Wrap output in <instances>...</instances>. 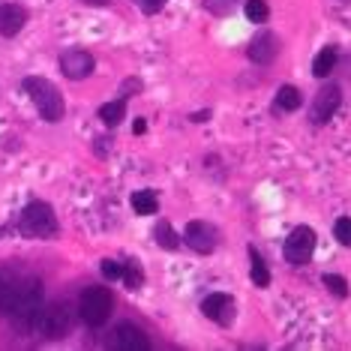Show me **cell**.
<instances>
[{"instance_id": "1", "label": "cell", "mask_w": 351, "mask_h": 351, "mask_svg": "<svg viewBox=\"0 0 351 351\" xmlns=\"http://www.w3.org/2000/svg\"><path fill=\"white\" fill-rule=\"evenodd\" d=\"M21 87L27 90V97H30V102H34V108L39 111V114H43V121H49V123L63 121L66 102H63L60 90L49 82V78L30 75V78H25V82H21Z\"/></svg>"}, {"instance_id": "2", "label": "cell", "mask_w": 351, "mask_h": 351, "mask_svg": "<svg viewBox=\"0 0 351 351\" xmlns=\"http://www.w3.org/2000/svg\"><path fill=\"white\" fill-rule=\"evenodd\" d=\"M43 282H39L36 276H25V282H21V291L19 298H15L12 309H10V318L15 327H21V330H34V322L39 315V309H43Z\"/></svg>"}, {"instance_id": "3", "label": "cell", "mask_w": 351, "mask_h": 351, "mask_svg": "<svg viewBox=\"0 0 351 351\" xmlns=\"http://www.w3.org/2000/svg\"><path fill=\"white\" fill-rule=\"evenodd\" d=\"M19 234L21 237H51L58 234V217L49 202H30L19 213Z\"/></svg>"}, {"instance_id": "4", "label": "cell", "mask_w": 351, "mask_h": 351, "mask_svg": "<svg viewBox=\"0 0 351 351\" xmlns=\"http://www.w3.org/2000/svg\"><path fill=\"white\" fill-rule=\"evenodd\" d=\"M34 330L43 339H63L73 330V306L63 300H54L49 306H43L34 322Z\"/></svg>"}, {"instance_id": "5", "label": "cell", "mask_w": 351, "mask_h": 351, "mask_svg": "<svg viewBox=\"0 0 351 351\" xmlns=\"http://www.w3.org/2000/svg\"><path fill=\"white\" fill-rule=\"evenodd\" d=\"M111 309H114V298H111L108 289H99V285L84 289L82 298H78V313H82L84 324H90V327L106 324L111 318Z\"/></svg>"}, {"instance_id": "6", "label": "cell", "mask_w": 351, "mask_h": 351, "mask_svg": "<svg viewBox=\"0 0 351 351\" xmlns=\"http://www.w3.org/2000/svg\"><path fill=\"white\" fill-rule=\"evenodd\" d=\"M313 252H315V231L309 226H298L289 237H285L282 255H285L289 265H294V267L306 265V261L313 258Z\"/></svg>"}, {"instance_id": "7", "label": "cell", "mask_w": 351, "mask_h": 351, "mask_svg": "<svg viewBox=\"0 0 351 351\" xmlns=\"http://www.w3.org/2000/svg\"><path fill=\"white\" fill-rule=\"evenodd\" d=\"M180 241H186V246L198 255H210L213 250L219 246V231L210 226V222H186V228H183V237Z\"/></svg>"}, {"instance_id": "8", "label": "cell", "mask_w": 351, "mask_h": 351, "mask_svg": "<svg viewBox=\"0 0 351 351\" xmlns=\"http://www.w3.org/2000/svg\"><path fill=\"white\" fill-rule=\"evenodd\" d=\"M339 102H342L339 84H324L322 90L315 93L313 106H309V121H313V126H324L327 121H330V117L337 114Z\"/></svg>"}, {"instance_id": "9", "label": "cell", "mask_w": 351, "mask_h": 351, "mask_svg": "<svg viewBox=\"0 0 351 351\" xmlns=\"http://www.w3.org/2000/svg\"><path fill=\"white\" fill-rule=\"evenodd\" d=\"M111 348H117V351H147L150 337L141 330L138 324L121 322L114 330H111Z\"/></svg>"}, {"instance_id": "10", "label": "cell", "mask_w": 351, "mask_h": 351, "mask_svg": "<svg viewBox=\"0 0 351 351\" xmlns=\"http://www.w3.org/2000/svg\"><path fill=\"white\" fill-rule=\"evenodd\" d=\"M202 313L210 318V322L228 327L231 322H234V315H237V303H234V298H231V294L213 291V294H207V298L202 300Z\"/></svg>"}, {"instance_id": "11", "label": "cell", "mask_w": 351, "mask_h": 351, "mask_svg": "<svg viewBox=\"0 0 351 351\" xmlns=\"http://www.w3.org/2000/svg\"><path fill=\"white\" fill-rule=\"evenodd\" d=\"M97 69V60H93L90 51L73 49V51H63L60 54V73L69 78V82H82Z\"/></svg>"}, {"instance_id": "12", "label": "cell", "mask_w": 351, "mask_h": 351, "mask_svg": "<svg viewBox=\"0 0 351 351\" xmlns=\"http://www.w3.org/2000/svg\"><path fill=\"white\" fill-rule=\"evenodd\" d=\"M279 39H276V34H258L250 43V49H246V54H250V60L252 63H258V66H267V63H274L276 60V54H279Z\"/></svg>"}, {"instance_id": "13", "label": "cell", "mask_w": 351, "mask_h": 351, "mask_svg": "<svg viewBox=\"0 0 351 351\" xmlns=\"http://www.w3.org/2000/svg\"><path fill=\"white\" fill-rule=\"evenodd\" d=\"M27 25V10L19 3H0V36L12 39Z\"/></svg>"}, {"instance_id": "14", "label": "cell", "mask_w": 351, "mask_h": 351, "mask_svg": "<svg viewBox=\"0 0 351 351\" xmlns=\"http://www.w3.org/2000/svg\"><path fill=\"white\" fill-rule=\"evenodd\" d=\"M21 282H25V276L12 274V270H0V315H10L12 303L21 291Z\"/></svg>"}, {"instance_id": "15", "label": "cell", "mask_w": 351, "mask_h": 351, "mask_svg": "<svg viewBox=\"0 0 351 351\" xmlns=\"http://www.w3.org/2000/svg\"><path fill=\"white\" fill-rule=\"evenodd\" d=\"M303 106V97H300V90L294 84H282L276 90V99H274V108L276 111H285V114H291V111H298Z\"/></svg>"}, {"instance_id": "16", "label": "cell", "mask_w": 351, "mask_h": 351, "mask_svg": "<svg viewBox=\"0 0 351 351\" xmlns=\"http://www.w3.org/2000/svg\"><path fill=\"white\" fill-rule=\"evenodd\" d=\"M123 117H126V99L123 97H117V99L106 102V106H99V121L106 126H111V130H117V126L123 123Z\"/></svg>"}, {"instance_id": "17", "label": "cell", "mask_w": 351, "mask_h": 351, "mask_svg": "<svg viewBox=\"0 0 351 351\" xmlns=\"http://www.w3.org/2000/svg\"><path fill=\"white\" fill-rule=\"evenodd\" d=\"M130 204H132V210L138 213V217H154V213L159 210V198H156L154 189H141V193H132Z\"/></svg>"}, {"instance_id": "18", "label": "cell", "mask_w": 351, "mask_h": 351, "mask_svg": "<svg viewBox=\"0 0 351 351\" xmlns=\"http://www.w3.org/2000/svg\"><path fill=\"white\" fill-rule=\"evenodd\" d=\"M154 241H156V246H162V250H169V252L180 250V237H178V231L171 228L169 219H159L154 226Z\"/></svg>"}, {"instance_id": "19", "label": "cell", "mask_w": 351, "mask_h": 351, "mask_svg": "<svg viewBox=\"0 0 351 351\" xmlns=\"http://www.w3.org/2000/svg\"><path fill=\"white\" fill-rule=\"evenodd\" d=\"M250 279L258 285V289H267V285H270V270H267L265 258L258 255L255 246H250Z\"/></svg>"}, {"instance_id": "20", "label": "cell", "mask_w": 351, "mask_h": 351, "mask_svg": "<svg viewBox=\"0 0 351 351\" xmlns=\"http://www.w3.org/2000/svg\"><path fill=\"white\" fill-rule=\"evenodd\" d=\"M333 66H337V49L333 45H327V49H322L315 54V60H313V75L315 78H327L333 73Z\"/></svg>"}, {"instance_id": "21", "label": "cell", "mask_w": 351, "mask_h": 351, "mask_svg": "<svg viewBox=\"0 0 351 351\" xmlns=\"http://www.w3.org/2000/svg\"><path fill=\"white\" fill-rule=\"evenodd\" d=\"M243 12H246V19H250L252 25H265L267 15H270V6H267V0H246Z\"/></svg>"}, {"instance_id": "22", "label": "cell", "mask_w": 351, "mask_h": 351, "mask_svg": "<svg viewBox=\"0 0 351 351\" xmlns=\"http://www.w3.org/2000/svg\"><path fill=\"white\" fill-rule=\"evenodd\" d=\"M123 282H126V289H138L141 282H145V270H141V265L138 261H130V265H123Z\"/></svg>"}, {"instance_id": "23", "label": "cell", "mask_w": 351, "mask_h": 351, "mask_svg": "<svg viewBox=\"0 0 351 351\" xmlns=\"http://www.w3.org/2000/svg\"><path fill=\"white\" fill-rule=\"evenodd\" d=\"M322 282H324V289L330 291V294H337V298H348V282H346V276H339V274H324Z\"/></svg>"}, {"instance_id": "24", "label": "cell", "mask_w": 351, "mask_h": 351, "mask_svg": "<svg viewBox=\"0 0 351 351\" xmlns=\"http://www.w3.org/2000/svg\"><path fill=\"white\" fill-rule=\"evenodd\" d=\"M333 234H337V241L342 246H351V219L348 217H339L333 222Z\"/></svg>"}, {"instance_id": "25", "label": "cell", "mask_w": 351, "mask_h": 351, "mask_svg": "<svg viewBox=\"0 0 351 351\" xmlns=\"http://www.w3.org/2000/svg\"><path fill=\"white\" fill-rule=\"evenodd\" d=\"M234 3L237 0H204V10L213 15H231L234 12Z\"/></svg>"}, {"instance_id": "26", "label": "cell", "mask_w": 351, "mask_h": 351, "mask_svg": "<svg viewBox=\"0 0 351 351\" xmlns=\"http://www.w3.org/2000/svg\"><path fill=\"white\" fill-rule=\"evenodd\" d=\"M99 270H102V276H106V279H121L123 276V265H121V261H114V258H106Z\"/></svg>"}, {"instance_id": "27", "label": "cell", "mask_w": 351, "mask_h": 351, "mask_svg": "<svg viewBox=\"0 0 351 351\" xmlns=\"http://www.w3.org/2000/svg\"><path fill=\"white\" fill-rule=\"evenodd\" d=\"M132 3L145 15H156V12H162V6L169 3V0H132Z\"/></svg>"}, {"instance_id": "28", "label": "cell", "mask_w": 351, "mask_h": 351, "mask_svg": "<svg viewBox=\"0 0 351 351\" xmlns=\"http://www.w3.org/2000/svg\"><path fill=\"white\" fill-rule=\"evenodd\" d=\"M132 90H141V82H138V78H130V82H123V87H121V97L126 99Z\"/></svg>"}, {"instance_id": "29", "label": "cell", "mask_w": 351, "mask_h": 351, "mask_svg": "<svg viewBox=\"0 0 351 351\" xmlns=\"http://www.w3.org/2000/svg\"><path fill=\"white\" fill-rule=\"evenodd\" d=\"M207 117H210V108H204V111H195V114L189 117V121H193V123H204Z\"/></svg>"}, {"instance_id": "30", "label": "cell", "mask_w": 351, "mask_h": 351, "mask_svg": "<svg viewBox=\"0 0 351 351\" xmlns=\"http://www.w3.org/2000/svg\"><path fill=\"white\" fill-rule=\"evenodd\" d=\"M132 132H135V135H145V132H147V123H145V117H138V121L132 123Z\"/></svg>"}, {"instance_id": "31", "label": "cell", "mask_w": 351, "mask_h": 351, "mask_svg": "<svg viewBox=\"0 0 351 351\" xmlns=\"http://www.w3.org/2000/svg\"><path fill=\"white\" fill-rule=\"evenodd\" d=\"M82 3H87V6H97V10H102V6H108L111 0H82Z\"/></svg>"}, {"instance_id": "32", "label": "cell", "mask_w": 351, "mask_h": 351, "mask_svg": "<svg viewBox=\"0 0 351 351\" xmlns=\"http://www.w3.org/2000/svg\"><path fill=\"white\" fill-rule=\"evenodd\" d=\"M0 234H3V231H0Z\"/></svg>"}]
</instances>
